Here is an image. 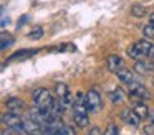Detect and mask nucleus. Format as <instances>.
<instances>
[{
    "instance_id": "423d86ee",
    "label": "nucleus",
    "mask_w": 154,
    "mask_h": 135,
    "mask_svg": "<svg viewBox=\"0 0 154 135\" xmlns=\"http://www.w3.org/2000/svg\"><path fill=\"white\" fill-rule=\"evenodd\" d=\"M136 46H137V49L141 51L143 56H152L154 54V45L149 43L147 40H139V41H136Z\"/></svg>"
},
{
    "instance_id": "39448f33",
    "label": "nucleus",
    "mask_w": 154,
    "mask_h": 135,
    "mask_svg": "<svg viewBox=\"0 0 154 135\" xmlns=\"http://www.w3.org/2000/svg\"><path fill=\"white\" fill-rule=\"evenodd\" d=\"M121 119H123V122H126L128 125H133V127H139V122H141V117L133 110H129V109H124L123 112H121Z\"/></svg>"
},
{
    "instance_id": "9d476101",
    "label": "nucleus",
    "mask_w": 154,
    "mask_h": 135,
    "mask_svg": "<svg viewBox=\"0 0 154 135\" xmlns=\"http://www.w3.org/2000/svg\"><path fill=\"white\" fill-rule=\"evenodd\" d=\"M116 76L124 82V84H129V82L134 81V74L129 71V69H123V68L118 69V71H116Z\"/></svg>"
},
{
    "instance_id": "b1692460",
    "label": "nucleus",
    "mask_w": 154,
    "mask_h": 135,
    "mask_svg": "<svg viewBox=\"0 0 154 135\" xmlns=\"http://www.w3.org/2000/svg\"><path fill=\"white\" fill-rule=\"evenodd\" d=\"M144 132H146V134H152L154 128H152V127H146V128H144Z\"/></svg>"
},
{
    "instance_id": "dca6fc26",
    "label": "nucleus",
    "mask_w": 154,
    "mask_h": 135,
    "mask_svg": "<svg viewBox=\"0 0 154 135\" xmlns=\"http://www.w3.org/2000/svg\"><path fill=\"white\" fill-rule=\"evenodd\" d=\"M55 91H57V94H58V97H63V95H66L68 92V86L66 84H63V82H58L57 86H55Z\"/></svg>"
},
{
    "instance_id": "9b49d317",
    "label": "nucleus",
    "mask_w": 154,
    "mask_h": 135,
    "mask_svg": "<svg viewBox=\"0 0 154 135\" xmlns=\"http://www.w3.org/2000/svg\"><path fill=\"white\" fill-rule=\"evenodd\" d=\"M7 107L18 114V112H22V109H23V101H22V99H17V97H10L7 101Z\"/></svg>"
},
{
    "instance_id": "f8f14e48",
    "label": "nucleus",
    "mask_w": 154,
    "mask_h": 135,
    "mask_svg": "<svg viewBox=\"0 0 154 135\" xmlns=\"http://www.w3.org/2000/svg\"><path fill=\"white\" fill-rule=\"evenodd\" d=\"M134 112H136V114L139 115L141 119H146V117H149V110H147L146 104H143V102H137V104L134 105Z\"/></svg>"
},
{
    "instance_id": "1a4fd4ad",
    "label": "nucleus",
    "mask_w": 154,
    "mask_h": 135,
    "mask_svg": "<svg viewBox=\"0 0 154 135\" xmlns=\"http://www.w3.org/2000/svg\"><path fill=\"white\" fill-rule=\"evenodd\" d=\"M73 120L78 127L85 128L90 125V119H88V114H83V112H75L73 114Z\"/></svg>"
},
{
    "instance_id": "a878e982",
    "label": "nucleus",
    "mask_w": 154,
    "mask_h": 135,
    "mask_svg": "<svg viewBox=\"0 0 154 135\" xmlns=\"http://www.w3.org/2000/svg\"><path fill=\"white\" fill-rule=\"evenodd\" d=\"M149 18H151V25H154V13H152V15L149 16Z\"/></svg>"
},
{
    "instance_id": "20e7f679",
    "label": "nucleus",
    "mask_w": 154,
    "mask_h": 135,
    "mask_svg": "<svg viewBox=\"0 0 154 135\" xmlns=\"http://www.w3.org/2000/svg\"><path fill=\"white\" fill-rule=\"evenodd\" d=\"M2 122H4V125H7L8 128H14V127H17V125L23 124L22 119H20V115H18L17 112H14V110H10V112H7V114L2 115Z\"/></svg>"
},
{
    "instance_id": "4be33fe9",
    "label": "nucleus",
    "mask_w": 154,
    "mask_h": 135,
    "mask_svg": "<svg viewBox=\"0 0 154 135\" xmlns=\"http://www.w3.org/2000/svg\"><path fill=\"white\" fill-rule=\"evenodd\" d=\"M118 132H119V130H118L116 125H109V127L106 128V134L108 135H114V134H118Z\"/></svg>"
},
{
    "instance_id": "6ab92c4d",
    "label": "nucleus",
    "mask_w": 154,
    "mask_h": 135,
    "mask_svg": "<svg viewBox=\"0 0 154 135\" xmlns=\"http://www.w3.org/2000/svg\"><path fill=\"white\" fill-rule=\"evenodd\" d=\"M143 33L146 38H154V25H147L143 28Z\"/></svg>"
},
{
    "instance_id": "2eb2a0df",
    "label": "nucleus",
    "mask_w": 154,
    "mask_h": 135,
    "mask_svg": "<svg viewBox=\"0 0 154 135\" xmlns=\"http://www.w3.org/2000/svg\"><path fill=\"white\" fill-rule=\"evenodd\" d=\"M109 97H111V101H113L114 104H119V102L124 101V95H123V92H121L119 89H114V92H111Z\"/></svg>"
},
{
    "instance_id": "a211bd4d",
    "label": "nucleus",
    "mask_w": 154,
    "mask_h": 135,
    "mask_svg": "<svg viewBox=\"0 0 154 135\" xmlns=\"http://www.w3.org/2000/svg\"><path fill=\"white\" fill-rule=\"evenodd\" d=\"M42 36H43V30L42 28H35V30H32V31L28 33V38L30 40H40Z\"/></svg>"
},
{
    "instance_id": "7ed1b4c3",
    "label": "nucleus",
    "mask_w": 154,
    "mask_h": 135,
    "mask_svg": "<svg viewBox=\"0 0 154 135\" xmlns=\"http://www.w3.org/2000/svg\"><path fill=\"white\" fill-rule=\"evenodd\" d=\"M85 99H86V105H88V109H90L91 112H96V110L101 109V97L94 89L88 91V94L85 95Z\"/></svg>"
},
{
    "instance_id": "aec40b11",
    "label": "nucleus",
    "mask_w": 154,
    "mask_h": 135,
    "mask_svg": "<svg viewBox=\"0 0 154 135\" xmlns=\"http://www.w3.org/2000/svg\"><path fill=\"white\" fill-rule=\"evenodd\" d=\"M60 101L63 102V105H65V107H68V105H71V104L75 102V101H73V95H71L70 92H68L66 95H63V97H60Z\"/></svg>"
},
{
    "instance_id": "4468645a",
    "label": "nucleus",
    "mask_w": 154,
    "mask_h": 135,
    "mask_svg": "<svg viewBox=\"0 0 154 135\" xmlns=\"http://www.w3.org/2000/svg\"><path fill=\"white\" fill-rule=\"evenodd\" d=\"M131 13H133L134 16H144L146 15V7H143V5H133L131 7Z\"/></svg>"
},
{
    "instance_id": "0eeeda50",
    "label": "nucleus",
    "mask_w": 154,
    "mask_h": 135,
    "mask_svg": "<svg viewBox=\"0 0 154 135\" xmlns=\"http://www.w3.org/2000/svg\"><path fill=\"white\" fill-rule=\"evenodd\" d=\"M23 128H25L27 134H40L43 125H42L40 122L33 120V119H28V120H23Z\"/></svg>"
},
{
    "instance_id": "f3484780",
    "label": "nucleus",
    "mask_w": 154,
    "mask_h": 135,
    "mask_svg": "<svg viewBox=\"0 0 154 135\" xmlns=\"http://www.w3.org/2000/svg\"><path fill=\"white\" fill-rule=\"evenodd\" d=\"M128 54H129V56H131V58H133V59H139L141 56H143V54H141V51H139V49H137L136 43H134V45H131L129 48H128Z\"/></svg>"
},
{
    "instance_id": "f03ea898",
    "label": "nucleus",
    "mask_w": 154,
    "mask_h": 135,
    "mask_svg": "<svg viewBox=\"0 0 154 135\" xmlns=\"http://www.w3.org/2000/svg\"><path fill=\"white\" fill-rule=\"evenodd\" d=\"M128 91H129V94L133 95V97H139V99H149L151 94L147 92V89L144 87V86H141L139 82L133 81L128 84Z\"/></svg>"
},
{
    "instance_id": "ddd939ff",
    "label": "nucleus",
    "mask_w": 154,
    "mask_h": 135,
    "mask_svg": "<svg viewBox=\"0 0 154 135\" xmlns=\"http://www.w3.org/2000/svg\"><path fill=\"white\" fill-rule=\"evenodd\" d=\"M152 68H154V63H152V64H147V63H139V61H137L136 66H134V69H136L139 74H146V72H149Z\"/></svg>"
},
{
    "instance_id": "5701e85b",
    "label": "nucleus",
    "mask_w": 154,
    "mask_h": 135,
    "mask_svg": "<svg viewBox=\"0 0 154 135\" xmlns=\"http://www.w3.org/2000/svg\"><path fill=\"white\" fill-rule=\"evenodd\" d=\"M90 134H91V135H100V134H101V130H100L98 127H93V128L90 130Z\"/></svg>"
},
{
    "instance_id": "6e6552de",
    "label": "nucleus",
    "mask_w": 154,
    "mask_h": 135,
    "mask_svg": "<svg viewBox=\"0 0 154 135\" xmlns=\"http://www.w3.org/2000/svg\"><path fill=\"white\" fill-rule=\"evenodd\" d=\"M106 63H108V69L113 71V72H116L118 69H121V66H123V59H121L119 56H116V54L108 56Z\"/></svg>"
},
{
    "instance_id": "f257e3e1",
    "label": "nucleus",
    "mask_w": 154,
    "mask_h": 135,
    "mask_svg": "<svg viewBox=\"0 0 154 135\" xmlns=\"http://www.w3.org/2000/svg\"><path fill=\"white\" fill-rule=\"evenodd\" d=\"M53 101H55L53 95H51L47 89H43V87L37 89V91L33 92V102H35V105H38V107H42V109H50L51 104H53Z\"/></svg>"
},
{
    "instance_id": "412c9836",
    "label": "nucleus",
    "mask_w": 154,
    "mask_h": 135,
    "mask_svg": "<svg viewBox=\"0 0 154 135\" xmlns=\"http://www.w3.org/2000/svg\"><path fill=\"white\" fill-rule=\"evenodd\" d=\"M58 134H68V135H73L75 134V128L68 127V125H63V127L58 130Z\"/></svg>"
},
{
    "instance_id": "393cba45",
    "label": "nucleus",
    "mask_w": 154,
    "mask_h": 135,
    "mask_svg": "<svg viewBox=\"0 0 154 135\" xmlns=\"http://www.w3.org/2000/svg\"><path fill=\"white\" fill-rule=\"evenodd\" d=\"M149 119H151V124L154 125V110H152V112H151V114H149Z\"/></svg>"
},
{
    "instance_id": "bb28decb",
    "label": "nucleus",
    "mask_w": 154,
    "mask_h": 135,
    "mask_svg": "<svg viewBox=\"0 0 154 135\" xmlns=\"http://www.w3.org/2000/svg\"><path fill=\"white\" fill-rule=\"evenodd\" d=\"M151 58H152V63H154V54H152V56H151Z\"/></svg>"
}]
</instances>
